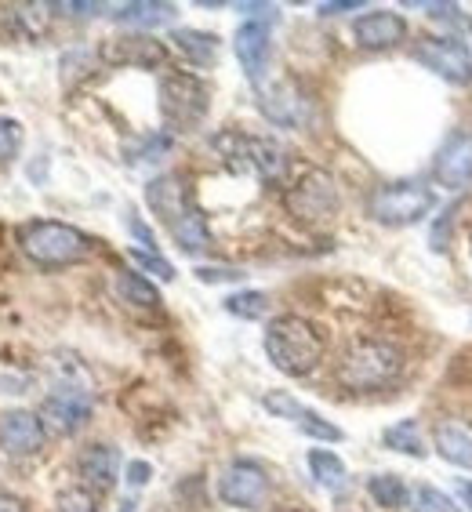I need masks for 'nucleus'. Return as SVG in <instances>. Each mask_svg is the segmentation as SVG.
Segmentation results:
<instances>
[{
  "mask_svg": "<svg viewBox=\"0 0 472 512\" xmlns=\"http://www.w3.org/2000/svg\"><path fill=\"white\" fill-rule=\"evenodd\" d=\"M436 207L433 189L422 182H389L378 186L367 200V215L382 226H414Z\"/></svg>",
  "mask_w": 472,
  "mask_h": 512,
  "instance_id": "nucleus-5",
  "label": "nucleus"
},
{
  "mask_svg": "<svg viewBox=\"0 0 472 512\" xmlns=\"http://www.w3.org/2000/svg\"><path fill=\"white\" fill-rule=\"evenodd\" d=\"M175 8L171 4H157V0H138V4H120L113 11V19L124 22V26H164L171 22Z\"/></svg>",
  "mask_w": 472,
  "mask_h": 512,
  "instance_id": "nucleus-22",
  "label": "nucleus"
},
{
  "mask_svg": "<svg viewBox=\"0 0 472 512\" xmlns=\"http://www.w3.org/2000/svg\"><path fill=\"white\" fill-rule=\"evenodd\" d=\"M102 59L113 66H138V69H157L168 62V48L153 37L128 33V37H113L102 44Z\"/></svg>",
  "mask_w": 472,
  "mask_h": 512,
  "instance_id": "nucleus-15",
  "label": "nucleus"
},
{
  "mask_svg": "<svg viewBox=\"0 0 472 512\" xmlns=\"http://www.w3.org/2000/svg\"><path fill=\"white\" fill-rule=\"evenodd\" d=\"M120 512H135V502H124L120 505Z\"/></svg>",
  "mask_w": 472,
  "mask_h": 512,
  "instance_id": "nucleus-37",
  "label": "nucleus"
},
{
  "mask_svg": "<svg viewBox=\"0 0 472 512\" xmlns=\"http://www.w3.org/2000/svg\"><path fill=\"white\" fill-rule=\"evenodd\" d=\"M276 512H298V509H276Z\"/></svg>",
  "mask_w": 472,
  "mask_h": 512,
  "instance_id": "nucleus-38",
  "label": "nucleus"
},
{
  "mask_svg": "<svg viewBox=\"0 0 472 512\" xmlns=\"http://www.w3.org/2000/svg\"><path fill=\"white\" fill-rule=\"evenodd\" d=\"M266 356L276 371L302 378L324 360V335L302 316H276L266 327Z\"/></svg>",
  "mask_w": 472,
  "mask_h": 512,
  "instance_id": "nucleus-2",
  "label": "nucleus"
},
{
  "mask_svg": "<svg viewBox=\"0 0 472 512\" xmlns=\"http://www.w3.org/2000/svg\"><path fill=\"white\" fill-rule=\"evenodd\" d=\"M117 291H120V298H124V302H131V306H142V309H157L160 306L157 287L149 284V280H142L138 273H120Z\"/></svg>",
  "mask_w": 472,
  "mask_h": 512,
  "instance_id": "nucleus-25",
  "label": "nucleus"
},
{
  "mask_svg": "<svg viewBox=\"0 0 472 512\" xmlns=\"http://www.w3.org/2000/svg\"><path fill=\"white\" fill-rule=\"evenodd\" d=\"M171 44H175L182 55H186L193 66H211L218 59V40L211 33L200 30H175L171 33Z\"/></svg>",
  "mask_w": 472,
  "mask_h": 512,
  "instance_id": "nucleus-20",
  "label": "nucleus"
},
{
  "mask_svg": "<svg viewBox=\"0 0 472 512\" xmlns=\"http://www.w3.org/2000/svg\"><path fill=\"white\" fill-rule=\"evenodd\" d=\"M233 51L240 66H244L247 80L262 88V77L269 69V55H273V33H269L266 19H247L233 37Z\"/></svg>",
  "mask_w": 472,
  "mask_h": 512,
  "instance_id": "nucleus-12",
  "label": "nucleus"
},
{
  "mask_svg": "<svg viewBox=\"0 0 472 512\" xmlns=\"http://www.w3.org/2000/svg\"><path fill=\"white\" fill-rule=\"evenodd\" d=\"M149 473H153V469H149V462H131L128 465V483H131V487H146Z\"/></svg>",
  "mask_w": 472,
  "mask_h": 512,
  "instance_id": "nucleus-32",
  "label": "nucleus"
},
{
  "mask_svg": "<svg viewBox=\"0 0 472 512\" xmlns=\"http://www.w3.org/2000/svg\"><path fill=\"white\" fill-rule=\"evenodd\" d=\"M77 476L91 494L113 491V483H117V476H120V451L113 444L84 447L77 458Z\"/></svg>",
  "mask_w": 472,
  "mask_h": 512,
  "instance_id": "nucleus-16",
  "label": "nucleus"
},
{
  "mask_svg": "<svg viewBox=\"0 0 472 512\" xmlns=\"http://www.w3.org/2000/svg\"><path fill=\"white\" fill-rule=\"evenodd\" d=\"M91 411H95V404H91L88 389H80V385H55L44 396V404H40V422L51 425L55 433L69 436L80 433L91 422Z\"/></svg>",
  "mask_w": 472,
  "mask_h": 512,
  "instance_id": "nucleus-8",
  "label": "nucleus"
},
{
  "mask_svg": "<svg viewBox=\"0 0 472 512\" xmlns=\"http://www.w3.org/2000/svg\"><path fill=\"white\" fill-rule=\"evenodd\" d=\"M160 109L171 128H197L207 113V84L193 73H168L160 84Z\"/></svg>",
  "mask_w": 472,
  "mask_h": 512,
  "instance_id": "nucleus-6",
  "label": "nucleus"
},
{
  "mask_svg": "<svg viewBox=\"0 0 472 512\" xmlns=\"http://www.w3.org/2000/svg\"><path fill=\"white\" fill-rule=\"evenodd\" d=\"M197 276L207 284H218V280H240L244 273H236V269H197Z\"/></svg>",
  "mask_w": 472,
  "mask_h": 512,
  "instance_id": "nucleus-33",
  "label": "nucleus"
},
{
  "mask_svg": "<svg viewBox=\"0 0 472 512\" xmlns=\"http://www.w3.org/2000/svg\"><path fill=\"white\" fill-rule=\"evenodd\" d=\"M433 444L443 462L458 465V469H472V425L440 422L433 433Z\"/></svg>",
  "mask_w": 472,
  "mask_h": 512,
  "instance_id": "nucleus-19",
  "label": "nucleus"
},
{
  "mask_svg": "<svg viewBox=\"0 0 472 512\" xmlns=\"http://www.w3.org/2000/svg\"><path fill=\"white\" fill-rule=\"evenodd\" d=\"M218 494L222 502L233 509H258L269 498V476L258 462L236 458L233 465H226V473L218 480Z\"/></svg>",
  "mask_w": 472,
  "mask_h": 512,
  "instance_id": "nucleus-9",
  "label": "nucleus"
},
{
  "mask_svg": "<svg viewBox=\"0 0 472 512\" xmlns=\"http://www.w3.org/2000/svg\"><path fill=\"white\" fill-rule=\"evenodd\" d=\"M146 204L153 207V215L168 226L175 244L189 255H200L211 247V229L207 218L200 215V207L193 204V189L182 175H160L146 186Z\"/></svg>",
  "mask_w": 472,
  "mask_h": 512,
  "instance_id": "nucleus-1",
  "label": "nucleus"
},
{
  "mask_svg": "<svg viewBox=\"0 0 472 512\" xmlns=\"http://www.w3.org/2000/svg\"><path fill=\"white\" fill-rule=\"evenodd\" d=\"M367 491H371V498L382 505V509H407V505H411V491H407V483L393 473L371 476V480H367Z\"/></svg>",
  "mask_w": 472,
  "mask_h": 512,
  "instance_id": "nucleus-23",
  "label": "nucleus"
},
{
  "mask_svg": "<svg viewBox=\"0 0 472 512\" xmlns=\"http://www.w3.org/2000/svg\"><path fill=\"white\" fill-rule=\"evenodd\" d=\"M385 447L389 451H400V454H411V458H425V444H422V433H418V422L414 418H404V422L389 425L382 433Z\"/></svg>",
  "mask_w": 472,
  "mask_h": 512,
  "instance_id": "nucleus-24",
  "label": "nucleus"
},
{
  "mask_svg": "<svg viewBox=\"0 0 472 512\" xmlns=\"http://www.w3.org/2000/svg\"><path fill=\"white\" fill-rule=\"evenodd\" d=\"M353 37H356V44L367 51L396 48V44L407 37V22L400 19L396 11H367V15L356 19Z\"/></svg>",
  "mask_w": 472,
  "mask_h": 512,
  "instance_id": "nucleus-17",
  "label": "nucleus"
},
{
  "mask_svg": "<svg viewBox=\"0 0 472 512\" xmlns=\"http://www.w3.org/2000/svg\"><path fill=\"white\" fill-rule=\"evenodd\" d=\"M0 447L11 458H30L44 447V422L33 411H4L0 414Z\"/></svg>",
  "mask_w": 472,
  "mask_h": 512,
  "instance_id": "nucleus-14",
  "label": "nucleus"
},
{
  "mask_svg": "<svg viewBox=\"0 0 472 512\" xmlns=\"http://www.w3.org/2000/svg\"><path fill=\"white\" fill-rule=\"evenodd\" d=\"M458 498L465 509H472V480H458Z\"/></svg>",
  "mask_w": 472,
  "mask_h": 512,
  "instance_id": "nucleus-35",
  "label": "nucleus"
},
{
  "mask_svg": "<svg viewBox=\"0 0 472 512\" xmlns=\"http://www.w3.org/2000/svg\"><path fill=\"white\" fill-rule=\"evenodd\" d=\"M226 309L233 316H244V320H258V316H266L269 298L262 291H244V295H229Z\"/></svg>",
  "mask_w": 472,
  "mask_h": 512,
  "instance_id": "nucleus-26",
  "label": "nucleus"
},
{
  "mask_svg": "<svg viewBox=\"0 0 472 512\" xmlns=\"http://www.w3.org/2000/svg\"><path fill=\"white\" fill-rule=\"evenodd\" d=\"M411 509L414 512H458V505H454L443 491H436V487L422 483V487L414 491V498H411Z\"/></svg>",
  "mask_w": 472,
  "mask_h": 512,
  "instance_id": "nucleus-27",
  "label": "nucleus"
},
{
  "mask_svg": "<svg viewBox=\"0 0 472 512\" xmlns=\"http://www.w3.org/2000/svg\"><path fill=\"white\" fill-rule=\"evenodd\" d=\"M404 371V353L389 342H356L345 349L342 364H338V382L349 389V393H374V389H385L393 385Z\"/></svg>",
  "mask_w": 472,
  "mask_h": 512,
  "instance_id": "nucleus-4",
  "label": "nucleus"
},
{
  "mask_svg": "<svg viewBox=\"0 0 472 512\" xmlns=\"http://www.w3.org/2000/svg\"><path fill=\"white\" fill-rule=\"evenodd\" d=\"M0 512H26V509H22V502H15V498H4V494H0Z\"/></svg>",
  "mask_w": 472,
  "mask_h": 512,
  "instance_id": "nucleus-36",
  "label": "nucleus"
},
{
  "mask_svg": "<svg viewBox=\"0 0 472 512\" xmlns=\"http://www.w3.org/2000/svg\"><path fill=\"white\" fill-rule=\"evenodd\" d=\"M266 411H273L276 418H291V422L302 429L305 436H313V440H327V444H338L342 440V429L331 422H324L316 411H309V407H302L295 400V396H287V393H269L266 400Z\"/></svg>",
  "mask_w": 472,
  "mask_h": 512,
  "instance_id": "nucleus-18",
  "label": "nucleus"
},
{
  "mask_svg": "<svg viewBox=\"0 0 472 512\" xmlns=\"http://www.w3.org/2000/svg\"><path fill=\"white\" fill-rule=\"evenodd\" d=\"M364 8L360 0H342V4H320V15H342V11H356Z\"/></svg>",
  "mask_w": 472,
  "mask_h": 512,
  "instance_id": "nucleus-34",
  "label": "nucleus"
},
{
  "mask_svg": "<svg viewBox=\"0 0 472 512\" xmlns=\"http://www.w3.org/2000/svg\"><path fill=\"white\" fill-rule=\"evenodd\" d=\"M454 211H458V207H447V211L440 215V222L433 226V237H429V244H433L436 251H443V247H447V226H451Z\"/></svg>",
  "mask_w": 472,
  "mask_h": 512,
  "instance_id": "nucleus-31",
  "label": "nucleus"
},
{
  "mask_svg": "<svg viewBox=\"0 0 472 512\" xmlns=\"http://www.w3.org/2000/svg\"><path fill=\"white\" fill-rule=\"evenodd\" d=\"M414 59L429 66L433 73H440L451 84H469L472 80V55L465 44H458L454 37H429L414 48Z\"/></svg>",
  "mask_w": 472,
  "mask_h": 512,
  "instance_id": "nucleus-11",
  "label": "nucleus"
},
{
  "mask_svg": "<svg viewBox=\"0 0 472 512\" xmlns=\"http://www.w3.org/2000/svg\"><path fill=\"white\" fill-rule=\"evenodd\" d=\"M128 255H131V262H135L138 269H146V273H157L160 280H168V284L175 280V266H171L168 258H160L157 251H138V247H131Z\"/></svg>",
  "mask_w": 472,
  "mask_h": 512,
  "instance_id": "nucleus-28",
  "label": "nucleus"
},
{
  "mask_svg": "<svg viewBox=\"0 0 472 512\" xmlns=\"http://www.w3.org/2000/svg\"><path fill=\"white\" fill-rule=\"evenodd\" d=\"M19 247L22 255L30 258L40 269H62L77 266L91 255V237H84L77 226L66 222H26L19 229Z\"/></svg>",
  "mask_w": 472,
  "mask_h": 512,
  "instance_id": "nucleus-3",
  "label": "nucleus"
},
{
  "mask_svg": "<svg viewBox=\"0 0 472 512\" xmlns=\"http://www.w3.org/2000/svg\"><path fill=\"white\" fill-rule=\"evenodd\" d=\"M258 106L280 128H305L313 117V106L295 80H276L269 88H258Z\"/></svg>",
  "mask_w": 472,
  "mask_h": 512,
  "instance_id": "nucleus-10",
  "label": "nucleus"
},
{
  "mask_svg": "<svg viewBox=\"0 0 472 512\" xmlns=\"http://www.w3.org/2000/svg\"><path fill=\"white\" fill-rule=\"evenodd\" d=\"M284 204L302 222H324V218H331L338 211L335 178L327 175V171H305L295 186L287 189Z\"/></svg>",
  "mask_w": 472,
  "mask_h": 512,
  "instance_id": "nucleus-7",
  "label": "nucleus"
},
{
  "mask_svg": "<svg viewBox=\"0 0 472 512\" xmlns=\"http://www.w3.org/2000/svg\"><path fill=\"white\" fill-rule=\"evenodd\" d=\"M22 149V124L11 117H0V160H11Z\"/></svg>",
  "mask_w": 472,
  "mask_h": 512,
  "instance_id": "nucleus-30",
  "label": "nucleus"
},
{
  "mask_svg": "<svg viewBox=\"0 0 472 512\" xmlns=\"http://www.w3.org/2000/svg\"><path fill=\"white\" fill-rule=\"evenodd\" d=\"M309 473H313V480L320 483V487H327V491H342L345 480H349L342 458H338L335 451H324V447H313V451H309Z\"/></svg>",
  "mask_w": 472,
  "mask_h": 512,
  "instance_id": "nucleus-21",
  "label": "nucleus"
},
{
  "mask_svg": "<svg viewBox=\"0 0 472 512\" xmlns=\"http://www.w3.org/2000/svg\"><path fill=\"white\" fill-rule=\"evenodd\" d=\"M59 512H99V505L88 487H69L59 494Z\"/></svg>",
  "mask_w": 472,
  "mask_h": 512,
  "instance_id": "nucleus-29",
  "label": "nucleus"
},
{
  "mask_svg": "<svg viewBox=\"0 0 472 512\" xmlns=\"http://www.w3.org/2000/svg\"><path fill=\"white\" fill-rule=\"evenodd\" d=\"M433 178L443 189H465L472 182V135L469 131H454L447 135L433 160Z\"/></svg>",
  "mask_w": 472,
  "mask_h": 512,
  "instance_id": "nucleus-13",
  "label": "nucleus"
}]
</instances>
